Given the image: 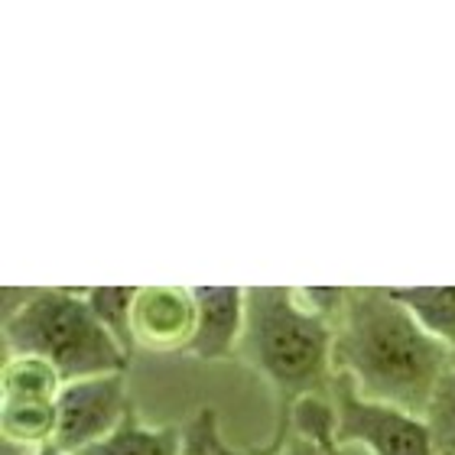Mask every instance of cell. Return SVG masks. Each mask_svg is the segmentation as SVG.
Instances as JSON below:
<instances>
[{
    "mask_svg": "<svg viewBox=\"0 0 455 455\" xmlns=\"http://www.w3.org/2000/svg\"><path fill=\"white\" fill-rule=\"evenodd\" d=\"M443 455H455V452H443Z\"/></svg>",
    "mask_w": 455,
    "mask_h": 455,
    "instance_id": "e0dca14e",
    "label": "cell"
},
{
    "mask_svg": "<svg viewBox=\"0 0 455 455\" xmlns=\"http://www.w3.org/2000/svg\"><path fill=\"white\" fill-rule=\"evenodd\" d=\"M66 380L49 361L13 355L4 361V400H39L56 403Z\"/></svg>",
    "mask_w": 455,
    "mask_h": 455,
    "instance_id": "30bf717a",
    "label": "cell"
},
{
    "mask_svg": "<svg viewBox=\"0 0 455 455\" xmlns=\"http://www.w3.org/2000/svg\"><path fill=\"white\" fill-rule=\"evenodd\" d=\"M4 351L7 358H43L62 380L127 374L131 355L98 323L85 290H23L20 306L4 313Z\"/></svg>",
    "mask_w": 455,
    "mask_h": 455,
    "instance_id": "3957f363",
    "label": "cell"
},
{
    "mask_svg": "<svg viewBox=\"0 0 455 455\" xmlns=\"http://www.w3.org/2000/svg\"><path fill=\"white\" fill-rule=\"evenodd\" d=\"M452 348L423 329L394 290H348L335 323V371L348 374L361 397L427 417Z\"/></svg>",
    "mask_w": 455,
    "mask_h": 455,
    "instance_id": "6da1fadb",
    "label": "cell"
},
{
    "mask_svg": "<svg viewBox=\"0 0 455 455\" xmlns=\"http://www.w3.org/2000/svg\"><path fill=\"white\" fill-rule=\"evenodd\" d=\"M196 335L189 341V355L202 361H221L241 348L247 323V290L241 286H196Z\"/></svg>",
    "mask_w": 455,
    "mask_h": 455,
    "instance_id": "52a82bcc",
    "label": "cell"
},
{
    "mask_svg": "<svg viewBox=\"0 0 455 455\" xmlns=\"http://www.w3.org/2000/svg\"><path fill=\"white\" fill-rule=\"evenodd\" d=\"M221 436L215 427V413L202 410L199 417L192 419L189 433H186V455H219Z\"/></svg>",
    "mask_w": 455,
    "mask_h": 455,
    "instance_id": "4fadbf2b",
    "label": "cell"
},
{
    "mask_svg": "<svg viewBox=\"0 0 455 455\" xmlns=\"http://www.w3.org/2000/svg\"><path fill=\"white\" fill-rule=\"evenodd\" d=\"M219 455H237V452H231V449L221 443ZM264 455H329V452H325L323 443H315V439H309V436H299V433L290 429V436H286L283 443H274Z\"/></svg>",
    "mask_w": 455,
    "mask_h": 455,
    "instance_id": "5bb4252c",
    "label": "cell"
},
{
    "mask_svg": "<svg viewBox=\"0 0 455 455\" xmlns=\"http://www.w3.org/2000/svg\"><path fill=\"white\" fill-rule=\"evenodd\" d=\"M78 455H186V433L180 427H147L131 407L111 436Z\"/></svg>",
    "mask_w": 455,
    "mask_h": 455,
    "instance_id": "ba28073f",
    "label": "cell"
},
{
    "mask_svg": "<svg viewBox=\"0 0 455 455\" xmlns=\"http://www.w3.org/2000/svg\"><path fill=\"white\" fill-rule=\"evenodd\" d=\"M329 400L335 410V443H355L371 455H439L427 417L361 397L348 374L335 371Z\"/></svg>",
    "mask_w": 455,
    "mask_h": 455,
    "instance_id": "277c9868",
    "label": "cell"
},
{
    "mask_svg": "<svg viewBox=\"0 0 455 455\" xmlns=\"http://www.w3.org/2000/svg\"><path fill=\"white\" fill-rule=\"evenodd\" d=\"M131 413L124 374L68 380L56 400V439L52 446L62 455H78L88 446L108 439Z\"/></svg>",
    "mask_w": 455,
    "mask_h": 455,
    "instance_id": "5b68a950",
    "label": "cell"
},
{
    "mask_svg": "<svg viewBox=\"0 0 455 455\" xmlns=\"http://www.w3.org/2000/svg\"><path fill=\"white\" fill-rule=\"evenodd\" d=\"M199 306L189 286H140L133 303V341L150 351H186Z\"/></svg>",
    "mask_w": 455,
    "mask_h": 455,
    "instance_id": "8992f818",
    "label": "cell"
},
{
    "mask_svg": "<svg viewBox=\"0 0 455 455\" xmlns=\"http://www.w3.org/2000/svg\"><path fill=\"white\" fill-rule=\"evenodd\" d=\"M140 286H92L85 290V299L92 306V313L98 315V323L105 325L108 332L117 339L127 355H133V303H137Z\"/></svg>",
    "mask_w": 455,
    "mask_h": 455,
    "instance_id": "8fae6325",
    "label": "cell"
},
{
    "mask_svg": "<svg viewBox=\"0 0 455 455\" xmlns=\"http://www.w3.org/2000/svg\"><path fill=\"white\" fill-rule=\"evenodd\" d=\"M427 423L436 436L439 455L455 452V368H449L439 380L436 394L429 400L427 410Z\"/></svg>",
    "mask_w": 455,
    "mask_h": 455,
    "instance_id": "7c38bea8",
    "label": "cell"
},
{
    "mask_svg": "<svg viewBox=\"0 0 455 455\" xmlns=\"http://www.w3.org/2000/svg\"><path fill=\"white\" fill-rule=\"evenodd\" d=\"M241 358L270 380L280 397L276 439L290 436V410L306 397L329 394L335 374V323L315 313L299 290L254 286L247 290V323Z\"/></svg>",
    "mask_w": 455,
    "mask_h": 455,
    "instance_id": "7a4b0ae2",
    "label": "cell"
},
{
    "mask_svg": "<svg viewBox=\"0 0 455 455\" xmlns=\"http://www.w3.org/2000/svg\"><path fill=\"white\" fill-rule=\"evenodd\" d=\"M325 452L329 455H371L364 446H355V443H335V439L325 443Z\"/></svg>",
    "mask_w": 455,
    "mask_h": 455,
    "instance_id": "9a60e30c",
    "label": "cell"
},
{
    "mask_svg": "<svg viewBox=\"0 0 455 455\" xmlns=\"http://www.w3.org/2000/svg\"><path fill=\"white\" fill-rule=\"evenodd\" d=\"M394 296L433 339L455 351V286H400Z\"/></svg>",
    "mask_w": 455,
    "mask_h": 455,
    "instance_id": "9c48e42d",
    "label": "cell"
},
{
    "mask_svg": "<svg viewBox=\"0 0 455 455\" xmlns=\"http://www.w3.org/2000/svg\"><path fill=\"white\" fill-rule=\"evenodd\" d=\"M43 455H62V452H56V449H43Z\"/></svg>",
    "mask_w": 455,
    "mask_h": 455,
    "instance_id": "2e32d148",
    "label": "cell"
}]
</instances>
